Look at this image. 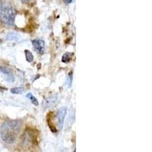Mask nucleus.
<instances>
[{
    "label": "nucleus",
    "instance_id": "1",
    "mask_svg": "<svg viewBox=\"0 0 152 152\" xmlns=\"http://www.w3.org/2000/svg\"><path fill=\"white\" fill-rule=\"evenodd\" d=\"M21 129V124L19 121L5 122L1 128L0 137L5 143L13 144L17 139Z\"/></svg>",
    "mask_w": 152,
    "mask_h": 152
},
{
    "label": "nucleus",
    "instance_id": "2",
    "mask_svg": "<svg viewBox=\"0 0 152 152\" xmlns=\"http://www.w3.org/2000/svg\"><path fill=\"white\" fill-rule=\"evenodd\" d=\"M16 11L10 5L6 3L0 4V19L4 24L14 26Z\"/></svg>",
    "mask_w": 152,
    "mask_h": 152
},
{
    "label": "nucleus",
    "instance_id": "3",
    "mask_svg": "<svg viewBox=\"0 0 152 152\" xmlns=\"http://www.w3.org/2000/svg\"><path fill=\"white\" fill-rule=\"evenodd\" d=\"M32 44L34 50L37 53L43 54L45 51V43L43 40L40 39H36L32 41Z\"/></svg>",
    "mask_w": 152,
    "mask_h": 152
},
{
    "label": "nucleus",
    "instance_id": "4",
    "mask_svg": "<svg viewBox=\"0 0 152 152\" xmlns=\"http://www.w3.org/2000/svg\"><path fill=\"white\" fill-rule=\"evenodd\" d=\"M66 112H67V109L66 107H64L59 110L57 113V123H58V126L60 129H62L63 123H64V119L66 115Z\"/></svg>",
    "mask_w": 152,
    "mask_h": 152
},
{
    "label": "nucleus",
    "instance_id": "5",
    "mask_svg": "<svg viewBox=\"0 0 152 152\" xmlns=\"http://www.w3.org/2000/svg\"><path fill=\"white\" fill-rule=\"evenodd\" d=\"M0 72H2V74H4L5 75V78L9 82H12L14 81L15 77L14 75L12 73V70L6 67H2V66H0Z\"/></svg>",
    "mask_w": 152,
    "mask_h": 152
},
{
    "label": "nucleus",
    "instance_id": "6",
    "mask_svg": "<svg viewBox=\"0 0 152 152\" xmlns=\"http://www.w3.org/2000/svg\"><path fill=\"white\" fill-rule=\"evenodd\" d=\"M56 101V97H50L45 99L44 102H43V105L45 107H50V106L53 105Z\"/></svg>",
    "mask_w": 152,
    "mask_h": 152
},
{
    "label": "nucleus",
    "instance_id": "7",
    "mask_svg": "<svg viewBox=\"0 0 152 152\" xmlns=\"http://www.w3.org/2000/svg\"><path fill=\"white\" fill-rule=\"evenodd\" d=\"M24 53H25V56H26V59L28 62H33V60H34L33 54L31 53L29 50H24Z\"/></svg>",
    "mask_w": 152,
    "mask_h": 152
},
{
    "label": "nucleus",
    "instance_id": "8",
    "mask_svg": "<svg viewBox=\"0 0 152 152\" xmlns=\"http://www.w3.org/2000/svg\"><path fill=\"white\" fill-rule=\"evenodd\" d=\"M26 97H28V98H29L30 100H31V103H32V104H34L35 106H38V104H38L37 100V98L34 97V96H33V94H31V93L28 94Z\"/></svg>",
    "mask_w": 152,
    "mask_h": 152
},
{
    "label": "nucleus",
    "instance_id": "9",
    "mask_svg": "<svg viewBox=\"0 0 152 152\" xmlns=\"http://www.w3.org/2000/svg\"><path fill=\"white\" fill-rule=\"evenodd\" d=\"M72 53H65L62 56V61L63 62H68L71 60V58L72 56Z\"/></svg>",
    "mask_w": 152,
    "mask_h": 152
},
{
    "label": "nucleus",
    "instance_id": "10",
    "mask_svg": "<svg viewBox=\"0 0 152 152\" xmlns=\"http://www.w3.org/2000/svg\"><path fill=\"white\" fill-rule=\"evenodd\" d=\"M24 91V88L22 87H19V88H12V90H11V92L12 94H21L23 93Z\"/></svg>",
    "mask_w": 152,
    "mask_h": 152
},
{
    "label": "nucleus",
    "instance_id": "11",
    "mask_svg": "<svg viewBox=\"0 0 152 152\" xmlns=\"http://www.w3.org/2000/svg\"><path fill=\"white\" fill-rule=\"evenodd\" d=\"M6 38L9 40H17L18 38V36L15 33H9L7 36H6Z\"/></svg>",
    "mask_w": 152,
    "mask_h": 152
},
{
    "label": "nucleus",
    "instance_id": "12",
    "mask_svg": "<svg viewBox=\"0 0 152 152\" xmlns=\"http://www.w3.org/2000/svg\"><path fill=\"white\" fill-rule=\"evenodd\" d=\"M72 73L70 72L66 78V85L70 87L72 85Z\"/></svg>",
    "mask_w": 152,
    "mask_h": 152
},
{
    "label": "nucleus",
    "instance_id": "13",
    "mask_svg": "<svg viewBox=\"0 0 152 152\" xmlns=\"http://www.w3.org/2000/svg\"><path fill=\"white\" fill-rule=\"evenodd\" d=\"M64 2H66V4H69V3H71V2H72V0H64Z\"/></svg>",
    "mask_w": 152,
    "mask_h": 152
},
{
    "label": "nucleus",
    "instance_id": "14",
    "mask_svg": "<svg viewBox=\"0 0 152 152\" xmlns=\"http://www.w3.org/2000/svg\"><path fill=\"white\" fill-rule=\"evenodd\" d=\"M21 1L22 2H24V3H28L31 0H21Z\"/></svg>",
    "mask_w": 152,
    "mask_h": 152
}]
</instances>
